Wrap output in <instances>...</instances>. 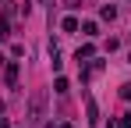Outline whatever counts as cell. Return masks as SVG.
Segmentation results:
<instances>
[{"instance_id": "3957f363", "label": "cell", "mask_w": 131, "mask_h": 128, "mask_svg": "<svg viewBox=\"0 0 131 128\" xmlns=\"http://www.w3.org/2000/svg\"><path fill=\"white\" fill-rule=\"evenodd\" d=\"M85 121L89 125H99V107H96L92 96H85Z\"/></svg>"}, {"instance_id": "4fadbf2b", "label": "cell", "mask_w": 131, "mask_h": 128, "mask_svg": "<svg viewBox=\"0 0 131 128\" xmlns=\"http://www.w3.org/2000/svg\"><path fill=\"white\" fill-rule=\"evenodd\" d=\"M0 128H11V121H7V117H0Z\"/></svg>"}, {"instance_id": "7a4b0ae2", "label": "cell", "mask_w": 131, "mask_h": 128, "mask_svg": "<svg viewBox=\"0 0 131 128\" xmlns=\"http://www.w3.org/2000/svg\"><path fill=\"white\" fill-rule=\"evenodd\" d=\"M18 71H21L18 61H7V64H4V82H7V85H18Z\"/></svg>"}, {"instance_id": "52a82bcc", "label": "cell", "mask_w": 131, "mask_h": 128, "mask_svg": "<svg viewBox=\"0 0 131 128\" xmlns=\"http://www.w3.org/2000/svg\"><path fill=\"white\" fill-rule=\"evenodd\" d=\"M110 128H131V114H121V117H113Z\"/></svg>"}, {"instance_id": "9a60e30c", "label": "cell", "mask_w": 131, "mask_h": 128, "mask_svg": "<svg viewBox=\"0 0 131 128\" xmlns=\"http://www.w3.org/2000/svg\"><path fill=\"white\" fill-rule=\"evenodd\" d=\"M43 4H50V0H43Z\"/></svg>"}, {"instance_id": "9c48e42d", "label": "cell", "mask_w": 131, "mask_h": 128, "mask_svg": "<svg viewBox=\"0 0 131 128\" xmlns=\"http://www.w3.org/2000/svg\"><path fill=\"white\" fill-rule=\"evenodd\" d=\"M82 32H85V36H99V25H96V21H82Z\"/></svg>"}, {"instance_id": "277c9868", "label": "cell", "mask_w": 131, "mask_h": 128, "mask_svg": "<svg viewBox=\"0 0 131 128\" xmlns=\"http://www.w3.org/2000/svg\"><path fill=\"white\" fill-rule=\"evenodd\" d=\"M92 57H96V46H92V43L78 46V53H74V61H78V64H82V61H92Z\"/></svg>"}, {"instance_id": "7c38bea8", "label": "cell", "mask_w": 131, "mask_h": 128, "mask_svg": "<svg viewBox=\"0 0 131 128\" xmlns=\"http://www.w3.org/2000/svg\"><path fill=\"white\" fill-rule=\"evenodd\" d=\"M82 4H85V0H67V7H71V11H78Z\"/></svg>"}, {"instance_id": "5bb4252c", "label": "cell", "mask_w": 131, "mask_h": 128, "mask_svg": "<svg viewBox=\"0 0 131 128\" xmlns=\"http://www.w3.org/2000/svg\"><path fill=\"white\" fill-rule=\"evenodd\" d=\"M57 128H74V125H57Z\"/></svg>"}, {"instance_id": "5b68a950", "label": "cell", "mask_w": 131, "mask_h": 128, "mask_svg": "<svg viewBox=\"0 0 131 128\" xmlns=\"http://www.w3.org/2000/svg\"><path fill=\"white\" fill-rule=\"evenodd\" d=\"M60 29H64V32H78V29H82V21L74 18V14H67V18L60 21Z\"/></svg>"}, {"instance_id": "ba28073f", "label": "cell", "mask_w": 131, "mask_h": 128, "mask_svg": "<svg viewBox=\"0 0 131 128\" xmlns=\"http://www.w3.org/2000/svg\"><path fill=\"white\" fill-rule=\"evenodd\" d=\"M99 14H103V21H113V18H117V7H113V4H103Z\"/></svg>"}, {"instance_id": "30bf717a", "label": "cell", "mask_w": 131, "mask_h": 128, "mask_svg": "<svg viewBox=\"0 0 131 128\" xmlns=\"http://www.w3.org/2000/svg\"><path fill=\"white\" fill-rule=\"evenodd\" d=\"M53 93H67V78H57L53 82Z\"/></svg>"}, {"instance_id": "6da1fadb", "label": "cell", "mask_w": 131, "mask_h": 128, "mask_svg": "<svg viewBox=\"0 0 131 128\" xmlns=\"http://www.w3.org/2000/svg\"><path fill=\"white\" fill-rule=\"evenodd\" d=\"M43 114H46V89H36L28 100V125H39Z\"/></svg>"}, {"instance_id": "8fae6325", "label": "cell", "mask_w": 131, "mask_h": 128, "mask_svg": "<svg viewBox=\"0 0 131 128\" xmlns=\"http://www.w3.org/2000/svg\"><path fill=\"white\" fill-rule=\"evenodd\" d=\"M121 100H131V82H124V85H121Z\"/></svg>"}, {"instance_id": "8992f818", "label": "cell", "mask_w": 131, "mask_h": 128, "mask_svg": "<svg viewBox=\"0 0 131 128\" xmlns=\"http://www.w3.org/2000/svg\"><path fill=\"white\" fill-rule=\"evenodd\" d=\"M7 36H11V14L4 11L0 14V39H7Z\"/></svg>"}]
</instances>
